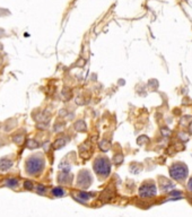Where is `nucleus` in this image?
Instances as JSON below:
<instances>
[{
	"label": "nucleus",
	"mask_w": 192,
	"mask_h": 217,
	"mask_svg": "<svg viewBox=\"0 0 192 217\" xmlns=\"http://www.w3.org/2000/svg\"><path fill=\"white\" fill-rule=\"evenodd\" d=\"M44 167V160L40 155H33L26 162V171L31 175H36Z\"/></svg>",
	"instance_id": "obj_1"
},
{
	"label": "nucleus",
	"mask_w": 192,
	"mask_h": 217,
	"mask_svg": "<svg viewBox=\"0 0 192 217\" xmlns=\"http://www.w3.org/2000/svg\"><path fill=\"white\" fill-rule=\"evenodd\" d=\"M94 170L95 172L97 173L98 175L106 178L111 172V164L110 161L106 157H98L94 164Z\"/></svg>",
	"instance_id": "obj_2"
},
{
	"label": "nucleus",
	"mask_w": 192,
	"mask_h": 217,
	"mask_svg": "<svg viewBox=\"0 0 192 217\" xmlns=\"http://www.w3.org/2000/svg\"><path fill=\"white\" fill-rule=\"evenodd\" d=\"M170 175L174 180H177V181L184 180L188 176V167H186V165H184L182 163L173 164L171 169H170Z\"/></svg>",
	"instance_id": "obj_3"
},
{
	"label": "nucleus",
	"mask_w": 192,
	"mask_h": 217,
	"mask_svg": "<svg viewBox=\"0 0 192 217\" xmlns=\"http://www.w3.org/2000/svg\"><path fill=\"white\" fill-rule=\"evenodd\" d=\"M157 190L156 187L154 185L153 182H147V183H144V185L140 187L139 189V195L142 197V198H150L156 195Z\"/></svg>",
	"instance_id": "obj_4"
},
{
	"label": "nucleus",
	"mask_w": 192,
	"mask_h": 217,
	"mask_svg": "<svg viewBox=\"0 0 192 217\" xmlns=\"http://www.w3.org/2000/svg\"><path fill=\"white\" fill-rule=\"evenodd\" d=\"M77 183H78V185L80 188L86 189L92 183V176H91V174L87 171H81L79 173V175H78V182Z\"/></svg>",
	"instance_id": "obj_5"
},
{
	"label": "nucleus",
	"mask_w": 192,
	"mask_h": 217,
	"mask_svg": "<svg viewBox=\"0 0 192 217\" xmlns=\"http://www.w3.org/2000/svg\"><path fill=\"white\" fill-rule=\"evenodd\" d=\"M12 165V161H9L8 158H2L1 161H0V169L2 170V171H6V170L10 169Z\"/></svg>",
	"instance_id": "obj_6"
},
{
	"label": "nucleus",
	"mask_w": 192,
	"mask_h": 217,
	"mask_svg": "<svg viewBox=\"0 0 192 217\" xmlns=\"http://www.w3.org/2000/svg\"><path fill=\"white\" fill-rule=\"evenodd\" d=\"M77 198L86 201V200H88L89 198H91V193L85 192V191H80V192H78V195H77Z\"/></svg>",
	"instance_id": "obj_7"
},
{
	"label": "nucleus",
	"mask_w": 192,
	"mask_h": 217,
	"mask_svg": "<svg viewBox=\"0 0 192 217\" xmlns=\"http://www.w3.org/2000/svg\"><path fill=\"white\" fill-rule=\"evenodd\" d=\"M75 128L77 131H86V125L83 121H77L75 123Z\"/></svg>",
	"instance_id": "obj_8"
},
{
	"label": "nucleus",
	"mask_w": 192,
	"mask_h": 217,
	"mask_svg": "<svg viewBox=\"0 0 192 217\" xmlns=\"http://www.w3.org/2000/svg\"><path fill=\"white\" fill-rule=\"evenodd\" d=\"M52 193H53V196H56V197H62L65 195V190L60 187H57L52 190Z\"/></svg>",
	"instance_id": "obj_9"
},
{
	"label": "nucleus",
	"mask_w": 192,
	"mask_h": 217,
	"mask_svg": "<svg viewBox=\"0 0 192 217\" xmlns=\"http://www.w3.org/2000/svg\"><path fill=\"white\" fill-rule=\"evenodd\" d=\"M65 144H66V139H63V138H60V139H58V140H56V141H54L53 147L56 149H59V148H61Z\"/></svg>",
	"instance_id": "obj_10"
},
{
	"label": "nucleus",
	"mask_w": 192,
	"mask_h": 217,
	"mask_svg": "<svg viewBox=\"0 0 192 217\" xmlns=\"http://www.w3.org/2000/svg\"><path fill=\"white\" fill-rule=\"evenodd\" d=\"M6 183H7V185H8V187L15 188L16 185H18V180H17V179H8V180L6 181Z\"/></svg>",
	"instance_id": "obj_11"
},
{
	"label": "nucleus",
	"mask_w": 192,
	"mask_h": 217,
	"mask_svg": "<svg viewBox=\"0 0 192 217\" xmlns=\"http://www.w3.org/2000/svg\"><path fill=\"white\" fill-rule=\"evenodd\" d=\"M100 148L102 149L103 152H106V150H109L110 149V143L109 141H106V140H103V141L100 144Z\"/></svg>",
	"instance_id": "obj_12"
},
{
	"label": "nucleus",
	"mask_w": 192,
	"mask_h": 217,
	"mask_svg": "<svg viewBox=\"0 0 192 217\" xmlns=\"http://www.w3.org/2000/svg\"><path fill=\"white\" fill-rule=\"evenodd\" d=\"M38 146V144H37V141L36 140H33V139H31V140H28V143H27V147L28 148H36Z\"/></svg>",
	"instance_id": "obj_13"
},
{
	"label": "nucleus",
	"mask_w": 192,
	"mask_h": 217,
	"mask_svg": "<svg viewBox=\"0 0 192 217\" xmlns=\"http://www.w3.org/2000/svg\"><path fill=\"white\" fill-rule=\"evenodd\" d=\"M24 188L26 190H33V183L31 181H25L24 182Z\"/></svg>",
	"instance_id": "obj_14"
},
{
	"label": "nucleus",
	"mask_w": 192,
	"mask_h": 217,
	"mask_svg": "<svg viewBox=\"0 0 192 217\" xmlns=\"http://www.w3.org/2000/svg\"><path fill=\"white\" fill-rule=\"evenodd\" d=\"M36 191H37L38 193L43 195V193L45 192V187H44V185H38L37 188H36Z\"/></svg>",
	"instance_id": "obj_15"
},
{
	"label": "nucleus",
	"mask_w": 192,
	"mask_h": 217,
	"mask_svg": "<svg viewBox=\"0 0 192 217\" xmlns=\"http://www.w3.org/2000/svg\"><path fill=\"white\" fill-rule=\"evenodd\" d=\"M122 161H123V156H122V155H116V156H114V162L116 164H120Z\"/></svg>",
	"instance_id": "obj_16"
},
{
	"label": "nucleus",
	"mask_w": 192,
	"mask_h": 217,
	"mask_svg": "<svg viewBox=\"0 0 192 217\" xmlns=\"http://www.w3.org/2000/svg\"><path fill=\"white\" fill-rule=\"evenodd\" d=\"M14 141L17 144H21L22 141H23V136H19V135H17V136L14 138Z\"/></svg>",
	"instance_id": "obj_17"
},
{
	"label": "nucleus",
	"mask_w": 192,
	"mask_h": 217,
	"mask_svg": "<svg viewBox=\"0 0 192 217\" xmlns=\"http://www.w3.org/2000/svg\"><path fill=\"white\" fill-rule=\"evenodd\" d=\"M188 187H189L190 191H192V178H191V179H190V181H189V183H188Z\"/></svg>",
	"instance_id": "obj_18"
}]
</instances>
